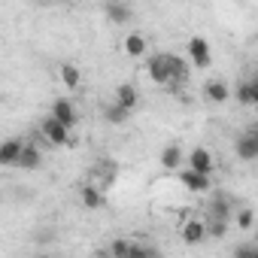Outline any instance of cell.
I'll return each mask as SVG.
<instances>
[{"label": "cell", "mask_w": 258, "mask_h": 258, "mask_svg": "<svg viewBox=\"0 0 258 258\" xmlns=\"http://www.w3.org/2000/svg\"><path fill=\"white\" fill-rule=\"evenodd\" d=\"M234 222H237V228H240V231H246V228H252V225H255V213H252L249 207H243V210H237Z\"/></svg>", "instance_id": "cell-23"}, {"label": "cell", "mask_w": 258, "mask_h": 258, "mask_svg": "<svg viewBox=\"0 0 258 258\" xmlns=\"http://www.w3.org/2000/svg\"><path fill=\"white\" fill-rule=\"evenodd\" d=\"M207 234H210L207 219H185L182 228H179V237H182V243H188V246H201V243L207 240Z\"/></svg>", "instance_id": "cell-4"}, {"label": "cell", "mask_w": 258, "mask_h": 258, "mask_svg": "<svg viewBox=\"0 0 258 258\" xmlns=\"http://www.w3.org/2000/svg\"><path fill=\"white\" fill-rule=\"evenodd\" d=\"M161 167L179 173V167H182V149H179V143H170V146L161 149Z\"/></svg>", "instance_id": "cell-16"}, {"label": "cell", "mask_w": 258, "mask_h": 258, "mask_svg": "<svg viewBox=\"0 0 258 258\" xmlns=\"http://www.w3.org/2000/svg\"><path fill=\"white\" fill-rule=\"evenodd\" d=\"M204 97H207L210 103H225V100L231 97V88H228L225 79H210V82L204 85Z\"/></svg>", "instance_id": "cell-14"}, {"label": "cell", "mask_w": 258, "mask_h": 258, "mask_svg": "<svg viewBox=\"0 0 258 258\" xmlns=\"http://www.w3.org/2000/svg\"><path fill=\"white\" fill-rule=\"evenodd\" d=\"M40 131H43V137H46L52 146H67V143H70V127H64V124H61L58 118H52V115L43 118Z\"/></svg>", "instance_id": "cell-5"}, {"label": "cell", "mask_w": 258, "mask_h": 258, "mask_svg": "<svg viewBox=\"0 0 258 258\" xmlns=\"http://www.w3.org/2000/svg\"><path fill=\"white\" fill-rule=\"evenodd\" d=\"M131 258H158V255H155V249H152L149 243H134Z\"/></svg>", "instance_id": "cell-25"}, {"label": "cell", "mask_w": 258, "mask_h": 258, "mask_svg": "<svg viewBox=\"0 0 258 258\" xmlns=\"http://www.w3.org/2000/svg\"><path fill=\"white\" fill-rule=\"evenodd\" d=\"M52 118H58L64 127H73L76 121H79V109L73 106V100H67V97H58L55 103H52V112H49Z\"/></svg>", "instance_id": "cell-8"}, {"label": "cell", "mask_w": 258, "mask_h": 258, "mask_svg": "<svg viewBox=\"0 0 258 258\" xmlns=\"http://www.w3.org/2000/svg\"><path fill=\"white\" fill-rule=\"evenodd\" d=\"M167 58H170V88H173V85H179V82L188 79V61L179 58V55H173V52H167Z\"/></svg>", "instance_id": "cell-15"}, {"label": "cell", "mask_w": 258, "mask_h": 258, "mask_svg": "<svg viewBox=\"0 0 258 258\" xmlns=\"http://www.w3.org/2000/svg\"><path fill=\"white\" fill-rule=\"evenodd\" d=\"M40 164H43V152H40V146L25 143V152H22V158H19V167H22V170H37Z\"/></svg>", "instance_id": "cell-18"}, {"label": "cell", "mask_w": 258, "mask_h": 258, "mask_svg": "<svg viewBox=\"0 0 258 258\" xmlns=\"http://www.w3.org/2000/svg\"><path fill=\"white\" fill-rule=\"evenodd\" d=\"M234 258H258V243H240L234 249Z\"/></svg>", "instance_id": "cell-24"}, {"label": "cell", "mask_w": 258, "mask_h": 258, "mask_svg": "<svg viewBox=\"0 0 258 258\" xmlns=\"http://www.w3.org/2000/svg\"><path fill=\"white\" fill-rule=\"evenodd\" d=\"M185 52H188V61H191L198 70H207V67L213 64V52H210V43H207L204 37H188Z\"/></svg>", "instance_id": "cell-2"}, {"label": "cell", "mask_w": 258, "mask_h": 258, "mask_svg": "<svg viewBox=\"0 0 258 258\" xmlns=\"http://www.w3.org/2000/svg\"><path fill=\"white\" fill-rule=\"evenodd\" d=\"M234 152L237 158L243 161H258V127H249V131H243L234 143Z\"/></svg>", "instance_id": "cell-3"}, {"label": "cell", "mask_w": 258, "mask_h": 258, "mask_svg": "<svg viewBox=\"0 0 258 258\" xmlns=\"http://www.w3.org/2000/svg\"><path fill=\"white\" fill-rule=\"evenodd\" d=\"M146 76L155 85H167L170 88V58H167V52H158V55L146 58Z\"/></svg>", "instance_id": "cell-1"}, {"label": "cell", "mask_w": 258, "mask_h": 258, "mask_svg": "<svg viewBox=\"0 0 258 258\" xmlns=\"http://www.w3.org/2000/svg\"><path fill=\"white\" fill-rule=\"evenodd\" d=\"M131 252H134V240H127V237H118V240L109 243V255L112 258H131Z\"/></svg>", "instance_id": "cell-21"}, {"label": "cell", "mask_w": 258, "mask_h": 258, "mask_svg": "<svg viewBox=\"0 0 258 258\" xmlns=\"http://www.w3.org/2000/svg\"><path fill=\"white\" fill-rule=\"evenodd\" d=\"M82 204H85L88 210H100V207L106 204L103 188H97V185H85V188H82Z\"/></svg>", "instance_id": "cell-19"}, {"label": "cell", "mask_w": 258, "mask_h": 258, "mask_svg": "<svg viewBox=\"0 0 258 258\" xmlns=\"http://www.w3.org/2000/svg\"><path fill=\"white\" fill-rule=\"evenodd\" d=\"M22 152H25V140H19V137H10L4 146H0V164H4V167H19V158H22Z\"/></svg>", "instance_id": "cell-10"}, {"label": "cell", "mask_w": 258, "mask_h": 258, "mask_svg": "<svg viewBox=\"0 0 258 258\" xmlns=\"http://www.w3.org/2000/svg\"><path fill=\"white\" fill-rule=\"evenodd\" d=\"M121 49H124V55L127 58H146V49H149V40L143 37V34H137V31H131L124 40H121Z\"/></svg>", "instance_id": "cell-12"}, {"label": "cell", "mask_w": 258, "mask_h": 258, "mask_svg": "<svg viewBox=\"0 0 258 258\" xmlns=\"http://www.w3.org/2000/svg\"><path fill=\"white\" fill-rule=\"evenodd\" d=\"M188 170H198V173L210 176V173L216 170V161H213V155H210L204 146H195V149L188 152Z\"/></svg>", "instance_id": "cell-9"}, {"label": "cell", "mask_w": 258, "mask_h": 258, "mask_svg": "<svg viewBox=\"0 0 258 258\" xmlns=\"http://www.w3.org/2000/svg\"><path fill=\"white\" fill-rule=\"evenodd\" d=\"M234 213H231V201H228V195H213V201H210V210H207V219L213 222V225H228V219H231Z\"/></svg>", "instance_id": "cell-7"}, {"label": "cell", "mask_w": 258, "mask_h": 258, "mask_svg": "<svg viewBox=\"0 0 258 258\" xmlns=\"http://www.w3.org/2000/svg\"><path fill=\"white\" fill-rule=\"evenodd\" d=\"M103 13H106V19L112 25H127V22H131V16H134V10L127 7V4H106Z\"/></svg>", "instance_id": "cell-17"}, {"label": "cell", "mask_w": 258, "mask_h": 258, "mask_svg": "<svg viewBox=\"0 0 258 258\" xmlns=\"http://www.w3.org/2000/svg\"><path fill=\"white\" fill-rule=\"evenodd\" d=\"M61 82H64L70 91H76V88L82 85V73H79V67H76V64H61Z\"/></svg>", "instance_id": "cell-20"}, {"label": "cell", "mask_w": 258, "mask_h": 258, "mask_svg": "<svg viewBox=\"0 0 258 258\" xmlns=\"http://www.w3.org/2000/svg\"><path fill=\"white\" fill-rule=\"evenodd\" d=\"M127 115H131V112H127L124 106H118L115 100H112V103L103 109V118H106L109 124H124V121H127Z\"/></svg>", "instance_id": "cell-22"}, {"label": "cell", "mask_w": 258, "mask_h": 258, "mask_svg": "<svg viewBox=\"0 0 258 258\" xmlns=\"http://www.w3.org/2000/svg\"><path fill=\"white\" fill-rule=\"evenodd\" d=\"M234 97L243 103V106H258V73L252 76H243L234 88Z\"/></svg>", "instance_id": "cell-6"}, {"label": "cell", "mask_w": 258, "mask_h": 258, "mask_svg": "<svg viewBox=\"0 0 258 258\" xmlns=\"http://www.w3.org/2000/svg\"><path fill=\"white\" fill-rule=\"evenodd\" d=\"M176 176H179V182H182L191 195H201V191H210V188H213L210 176H204V173H198V170H179Z\"/></svg>", "instance_id": "cell-11"}, {"label": "cell", "mask_w": 258, "mask_h": 258, "mask_svg": "<svg viewBox=\"0 0 258 258\" xmlns=\"http://www.w3.org/2000/svg\"><path fill=\"white\" fill-rule=\"evenodd\" d=\"M115 103H118V106H124L127 112H134V109H137V103H140V91H137L131 82H121V85L115 88Z\"/></svg>", "instance_id": "cell-13"}]
</instances>
